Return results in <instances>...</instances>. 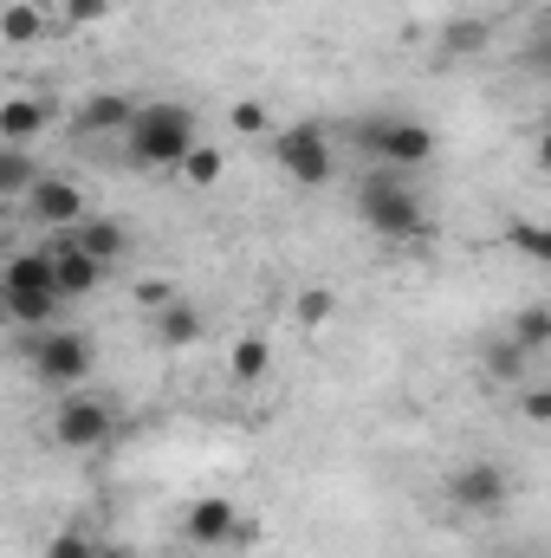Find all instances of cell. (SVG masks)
Returning a JSON list of instances; mask_svg holds the SVG:
<instances>
[{
    "mask_svg": "<svg viewBox=\"0 0 551 558\" xmlns=\"http://www.w3.org/2000/svg\"><path fill=\"white\" fill-rule=\"evenodd\" d=\"M357 221H364L377 241H421V234H428V202L415 195V182L403 169L370 162L364 182H357Z\"/></svg>",
    "mask_w": 551,
    "mask_h": 558,
    "instance_id": "obj_1",
    "label": "cell"
},
{
    "mask_svg": "<svg viewBox=\"0 0 551 558\" xmlns=\"http://www.w3.org/2000/svg\"><path fill=\"white\" fill-rule=\"evenodd\" d=\"M195 143H201V118H195L182 98H156V105H143L137 124L124 131V149H131L137 169H182Z\"/></svg>",
    "mask_w": 551,
    "mask_h": 558,
    "instance_id": "obj_2",
    "label": "cell"
},
{
    "mask_svg": "<svg viewBox=\"0 0 551 558\" xmlns=\"http://www.w3.org/2000/svg\"><path fill=\"white\" fill-rule=\"evenodd\" d=\"M351 143L370 156V162H383V169H421L428 156H434V131L428 124H415V118H357L351 124Z\"/></svg>",
    "mask_w": 551,
    "mask_h": 558,
    "instance_id": "obj_3",
    "label": "cell"
},
{
    "mask_svg": "<svg viewBox=\"0 0 551 558\" xmlns=\"http://www.w3.org/2000/svg\"><path fill=\"white\" fill-rule=\"evenodd\" d=\"M448 507L467 513V520H500L513 507V474L500 461H487V454L461 461V468H448Z\"/></svg>",
    "mask_w": 551,
    "mask_h": 558,
    "instance_id": "obj_4",
    "label": "cell"
},
{
    "mask_svg": "<svg viewBox=\"0 0 551 558\" xmlns=\"http://www.w3.org/2000/svg\"><path fill=\"white\" fill-rule=\"evenodd\" d=\"M273 162L285 182H298V189H325L331 175H338V156H331V131L325 124H285L273 137Z\"/></svg>",
    "mask_w": 551,
    "mask_h": 558,
    "instance_id": "obj_5",
    "label": "cell"
},
{
    "mask_svg": "<svg viewBox=\"0 0 551 558\" xmlns=\"http://www.w3.org/2000/svg\"><path fill=\"white\" fill-rule=\"evenodd\" d=\"M91 371H98V344L85 338V331H39L33 338V377L39 384H52V390H78V384H91Z\"/></svg>",
    "mask_w": 551,
    "mask_h": 558,
    "instance_id": "obj_6",
    "label": "cell"
},
{
    "mask_svg": "<svg viewBox=\"0 0 551 558\" xmlns=\"http://www.w3.org/2000/svg\"><path fill=\"white\" fill-rule=\"evenodd\" d=\"M46 435H52L59 448H72V454H85V448H105V441L118 435V410H111L105 397H91V390H65V403L52 410Z\"/></svg>",
    "mask_w": 551,
    "mask_h": 558,
    "instance_id": "obj_7",
    "label": "cell"
},
{
    "mask_svg": "<svg viewBox=\"0 0 551 558\" xmlns=\"http://www.w3.org/2000/svg\"><path fill=\"white\" fill-rule=\"evenodd\" d=\"M46 254H52V286H59V299H65V305H72V299H91V292L111 279V267H105L98 254H85L72 234H59Z\"/></svg>",
    "mask_w": 551,
    "mask_h": 558,
    "instance_id": "obj_8",
    "label": "cell"
},
{
    "mask_svg": "<svg viewBox=\"0 0 551 558\" xmlns=\"http://www.w3.org/2000/svg\"><path fill=\"white\" fill-rule=\"evenodd\" d=\"M26 208H33V221H39V228H65V234L91 215V208H85V189H78L72 175H52V169L39 175V189L26 195Z\"/></svg>",
    "mask_w": 551,
    "mask_h": 558,
    "instance_id": "obj_9",
    "label": "cell"
},
{
    "mask_svg": "<svg viewBox=\"0 0 551 558\" xmlns=\"http://www.w3.org/2000/svg\"><path fill=\"white\" fill-rule=\"evenodd\" d=\"M137 98H124V92H91L78 111H72V137H124L131 124H137Z\"/></svg>",
    "mask_w": 551,
    "mask_h": 558,
    "instance_id": "obj_10",
    "label": "cell"
},
{
    "mask_svg": "<svg viewBox=\"0 0 551 558\" xmlns=\"http://www.w3.org/2000/svg\"><path fill=\"white\" fill-rule=\"evenodd\" d=\"M241 533V513H234V500H221V494H208V500H195L188 507V520H182V539L188 546H201V553H228V539Z\"/></svg>",
    "mask_w": 551,
    "mask_h": 558,
    "instance_id": "obj_11",
    "label": "cell"
},
{
    "mask_svg": "<svg viewBox=\"0 0 551 558\" xmlns=\"http://www.w3.org/2000/svg\"><path fill=\"white\" fill-rule=\"evenodd\" d=\"M39 131H52V105L46 98H33V92L0 98V143H33Z\"/></svg>",
    "mask_w": 551,
    "mask_h": 558,
    "instance_id": "obj_12",
    "label": "cell"
},
{
    "mask_svg": "<svg viewBox=\"0 0 551 558\" xmlns=\"http://www.w3.org/2000/svg\"><path fill=\"white\" fill-rule=\"evenodd\" d=\"M72 241H78L85 254H98L105 267H118V260L131 254V221H118V215H85V221L72 228Z\"/></svg>",
    "mask_w": 551,
    "mask_h": 558,
    "instance_id": "obj_13",
    "label": "cell"
},
{
    "mask_svg": "<svg viewBox=\"0 0 551 558\" xmlns=\"http://www.w3.org/2000/svg\"><path fill=\"white\" fill-rule=\"evenodd\" d=\"M149 331H156V344H162V351H188V344H201V338H208V318H201V305H195V299H175V305H162V312H156V325H149Z\"/></svg>",
    "mask_w": 551,
    "mask_h": 558,
    "instance_id": "obj_14",
    "label": "cell"
},
{
    "mask_svg": "<svg viewBox=\"0 0 551 558\" xmlns=\"http://www.w3.org/2000/svg\"><path fill=\"white\" fill-rule=\"evenodd\" d=\"M52 26H65V20L46 13L39 0H7V7H0V39H7V46H33V39H46Z\"/></svg>",
    "mask_w": 551,
    "mask_h": 558,
    "instance_id": "obj_15",
    "label": "cell"
},
{
    "mask_svg": "<svg viewBox=\"0 0 551 558\" xmlns=\"http://www.w3.org/2000/svg\"><path fill=\"white\" fill-rule=\"evenodd\" d=\"M0 292H59V286H52V254H46V247L13 254L7 274H0Z\"/></svg>",
    "mask_w": 551,
    "mask_h": 558,
    "instance_id": "obj_16",
    "label": "cell"
},
{
    "mask_svg": "<svg viewBox=\"0 0 551 558\" xmlns=\"http://www.w3.org/2000/svg\"><path fill=\"white\" fill-rule=\"evenodd\" d=\"M39 175H46V169L26 156V143H0V195H7V202H26V195L39 189Z\"/></svg>",
    "mask_w": 551,
    "mask_h": 558,
    "instance_id": "obj_17",
    "label": "cell"
},
{
    "mask_svg": "<svg viewBox=\"0 0 551 558\" xmlns=\"http://www.w3.org/2000/svg\"><path fill=\"white\" fill-rule=\"evenodd\" d=\"M0 305H7V318L20 325V331H52V318H59V292H0Z\"/></svg>",
    "mask_w": 551,
    "mask_h": 558,
    "instance_id": "obj_18",
    "label": "cell"
},
{
    "mask_svg": "<svg viewBox=\"0 0 551 558\" xmlns=\"http://www.w3.org/2000/svg\"><path fill=\"white\" fill-rule=\"evenodd\" d=\"M267 371H273V344H267V331H241L234 351H228V377H234V384H260Z\"/></svg>",
    "mask_w": 551,
    "mask_h": 558,
    "instance_id": "obj_19",
    "label": "cell"
},
{
    "mask_svg": "<svg viewBox=\"0 0 551 558\" xmlns=\"http://www.w3.org/2000/svg\"><path fill=\"white\" fill-rule=\"evenodd\" d=\"M526 344L513 338V331H500V338H487V351H480V364H487V377L493 384H526Z\"/></svg>",
    "mask_w": 551,
    "mask_h": 558,
    "instance_id": "obj_20",
    "label": "cell"
},
{
    "mask_svg": "<svg viewBox=\"0 0 551 558\" xmlns=\"http://www.w3.org/2000/svg\"><path fill=\"white\" fill-rule=\"evenodd\" d=\"M506 247L532 267H551V221H532V215H513L506 221Z\"/></svg>",
    "mask_w": 551,
    "mask_h": 558,
    "instance_id": "obj_21",
    "label": "cell"
},
{
    "mask_svg": "<svg viewBox=\"0 0 551 558\" xmlns=\"http://www.w3.org/2000/svg\"><path fill=\"white\" fill-rule=\"evenodd\" d=\"M331 312H338V292H331V286H305V292L292 299V318H298L305 331H325Z\"/></svg>",
    "mask_w": 551,
    "mask_h": 558,
    "instance_id": "obj_22",
    "label": "cell"
},
{
    "mask_svg": "<svg viewBox=\"0 0 551 558\" xmlns=\"http://www.w3.org/2000/svg\"><path fill=\"white\" fill-rule=\"evenodd\" d=\"M221 169H228V156H221L215 143H195V149H188V162H182V182H188V189H215V182H221Z\"/></svg>",
    "mask_w": 551,
    "mask_h": 558,
    "instance_id": "obj_23",
    "label": "cell"
},
{
    "mask_svg": "<svg viewBox=\"0 0 551 558\" xmlns=\"http://www.w3.org/2000/svg\"><path fill=\"white\" fill-rule=\"evenodd\" d=\"M506 331H513L526 351H546V344H551V305H526V312H513V318H506Z\"/></svg>",
    "mask_w": 551,
    "mask_h": 558,
    "instance_id": "obj_24",
    "label": "cell"
},
{
    "mask_svg": "<svg viewBox=\"0 0 551 558\" xmlns=\"http://www.w3.org/2000/svg\"><path fill=\"white\" fill-rule=\"evenodd\" d=\"M228 124H234V137H279L273 131V111H267V105H254V98H241V105H234V111H228Z\"/></svg>",
    "mask_w": 551,
    "mask_h": 558,
    "instance_id": "obj_25",
    "label": "cell"
},
{
    "mask_svg": "<svg viewBox=\"0 0 551 558\" xmlns=\"http://www.w3.org/2000/svg\"><path fill=\"white\" fill-rule=\"evenodd\" d=\"M487 46V20H448L441 26V52H480Z\"/></svg>",
    "mask_w": 551,
    "mask_h": 558,
    "instance_id": "obj_26",
    "label": "cell"
},
{
    "mask_svg": "<svg viewBox=\"0 0 551 558\" xmlns=\"http://www.w3.org/2000/svg\"><path fill=\"white\" fill-rule=\"evenodd\" d=\"M519 422L551 428V384H519Z\"/></svg>",
    "mask_w": 551,
    "mask_h": 558,
    "instance_id": "obj_27",
    "label": "cell"
},
{
    "mask_svg": "<svg viewBox=\"0 0 551 558\" xmlns=\"http://www.w3.org/2000/svg\"><path fill=\"white\" fill-rule=\"evenodd\" d=\"M111 13V0H59V20L65 26H91V20H105Z\"/></svg>",
    "mask_w": 551,
    "mask_h": 558,
    "instance_id": "obj_28",
    "label": "cell"
},
{
    "mask_svg": "<svg viewBox=\"0 0 551 558\" xmlns=\"http://www.w3.org/2000/svg\"><path fill=\"white\" fill-rule=\"evenodd\" d=\"M137 305L156 318L162 305H175V286H169V279H137Z\"/></svg>",
    "mask_w": 551,
    "mask_h": 558,
    "instance_id": "obj_29",
    "label": "cell"
},
{
    "mask_svg": "<svg viewBox=\"0 0 551 558\" xmlns=\"http://www.w3.org/2000/svg\"><path fill=\"white\" fill-rule=\"evenodd\" d=\"M46 558H105V553H98V546H91L85 533H59V539L46 546Z\"/></svg>",
    "mask_w": 551,
    "mask_h": 558,
    "instance_id": "obj_30",
    "label": "cell"
},
{
    "mask_svg": "<svg viewBox=\"0 0 551 558\" xmlns=\"http://www.w3.org/2000/svg\"><path fill=\"white\" fill-rule=\"evenodd\" d=\"M260 539H267V533H260V520H241V533L228 539V553H254Z\"/></svg>",
    "mask_w": 551,
    "mask_h": 558,
    "instance_id": "obj_31",
    "label": "cell"
},
{
    "mask_svg": "<svg viewBox=\"0 0 551 558\" xmlns=\"http://www.w3.org/2000/svg\"><path fill=\"white\" fill-rule=\"evenodd\" d=\"M532 149H539V169L551 175V118H539V143H532Z\"/></svg>",
    "mask_w": 551,
    "mask_h": 558,
    "instance_id": "obj_32",
    "label": "cell"
},
{
    "mask_svg": "<svg viewBox=\"0 0 551 558\" xmlns=\"http://www.w3.org/2000/svg\"><path fill=\"white\" fill-rule=\"evenodd\" d=\"M506 558H546V553H506Z\"/></svg>",
    "mask_w": 551,
    "mask_h": 558,
    "instance_id": "obj_33",
    "label": "cell"
}]
</instances>
